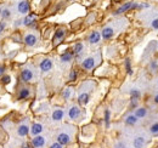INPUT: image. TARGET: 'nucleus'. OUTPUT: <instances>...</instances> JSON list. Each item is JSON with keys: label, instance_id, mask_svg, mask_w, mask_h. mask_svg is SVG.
<instances>
[{"label": "nucleus", "instance_id": "21", "mask_svg": "<svg viewBox=\"0 0 158 148\" xmlns=\"http://www.w3.org/2000/svg\"><path fill=\"white\" fill-rule=\"evenodd\" d=\"M83 49H84V45L81 43H77L74 45V47H73V54L75 56H79L81 52H83Z\"/></svg>", "mask_w": 158, "mask_h": 148}, {"label": "nucleus", "instance_id": "19", "mask_svg": "<svg viewBox=\"0 0 158 148\" xmlns=\"http://www.w3.org/2000/svg\"><path fill=\"white\" fill-rule=\"evenodd\" d=\"M73 56H74L73 51L67 50L66 52H63V54L61 55V61H62V62H65V63L71 62V61H72V58H73Z\"/></svg>", "mask_w": 158, "mask_h": 148}, {"label": "nucleus", "instance_id": "12", "mask_svg": "<svg viewBox=\"0 0 158 148\" xmlns=\"http://www.w3.org/2000/svg\"><path fill=\"white\" fill-rule=\"evenodd\" d=\"M81 67H83L84 69H86V70L92 69L94 67H95V58H94V57H88V58H85V60L81 62Z\"/></svg>", "mask_w": 158, "mask_h": 148}, {"label": "nucleus", "instance_id": "29", "mask_svg": "<svg viewBox=\"0 0 158 148\" xmlns=\"http://www.w3.org/2000/svg\"><path fill=\"white\" fill-rule=\"evenodd\" d=\"M105 121H106V126H109V110L106 109L105 110Z\"/></svg>", "mask_w": 158, "mask_h": 148}, {"label": "nucleus", "instance_id": "14", "mask_svg": "<svg viewBox=\"0 0 158 148\" xmlns=\"http://www.w3.org/2000/svg\"><path fill=\"white\" fill-rule=\"evenodd\" d=\"M113 34H114V29H113L112 27H105V28L102 29V33H101L102 38L106 39V40H108V39L112 38Z\"/></svg>", "mask_w": 158, "mask_h": 148}, {"label": "nucleus", "instance_id": "24", "mask_svg": "<svg viewBox=\"0 0 158 148\" xmlns=\"http://www.w3.org/2000/svg\"><path fill=\"white\" fill-rule=\"evenodd\" d=\"M1 17H3L4 21H5V20H9L10 17H11V11H10V9H4V10L1 11Z\"/></svg>", "mask_w": 158, "mask_h": 148}, {"label": "nucleus", "instance_id": "15", "mask_svg": "<svg viewBox=\"0 0 158 148\" xmlns=\"http://www.w3.org/2000/svg\"><path fill=\"white\" fill-rule=\"evenodd\" d=\"M133 8H137V5H135V4H133V3H127V4H124V5H122V6L116 11V15H119V14H123V12H125V11H128L129 9H133Z\"/></svg>", "mask_w": 158, "mask_h": 148}, {"label": "nucleus", "instance_id": "13", "mask_svg": "<svg viewBox=\"0 0 158 148\" xmlns=\"http://www.w3.org/2000/svg\"><path fill=\"white\" fill-rule=\"evenodd\" d=\"M63 117H65V110L61 109V108H56L54 112H52V120L60 121L63 119Z\"/></svg>", "mask_w": 158, "mask_h": 148}, {"label": "nucleus", "instance_id": "27", "mask_svg": "<svg viewBox=\"0 0 158 148\" xmlns=\"http://www.w3.org/2000/svg\"><path fill=\"white\" fill-rule=\"evenodd\" d=\"M130 95H131L133 101H136V100H139V97H140V92H139L137 90H131Z\"/></svg>", "mask_w": 158, "mask_h": 148}, {"label": "nucleus", "instance_id": "40", "mask_svg": "<svg viewBox=\"0 0 158 148\" xmlns=\"http://www.w3.org/2000/svg\"><path fill=\"white\" fill-rule=\"evenodd\" d=\"M117 148H123V147H122V146H120V147H117Z\"/></svg>", "mask_w": 158, "mask_h": 148}, {"label": "nucleus", "instance_id": "5", "mask_svg": "<svg viewBox=\"0 0 158 148\" xmlns=\"http://www.w3.org/2000/svg\"><path fill=\"white\" fill-rule=\"evenodd\" d=\"M37 41H38V38H37V35L36 34H33V33H29L27 34L25 38H23V43H25L27 46H36L37 45Z\"/></svg>", "mask_w": 158, "mask_h": 148}, {"label": "nucleus", "instance_id": "10", "mask_svg": "<svg viewBox=\"0 0 158 148\" xmlns=\"http://www.w3.org/2000/svg\"><path fill=\"white\" fill-rule=\"evenodd\" d=\"M43 130H44V126L42 125L40 123H34L33 125L31 126V134L32 136H38V135H40L43 132Z\"/></svg>", "mask_w": 158, "mask_h": 148}, {"label": "nucleus", "instance_id": "31", "mask_svg": "<svg viewBox=\"0 0 158 148\" xmlns=\"http://www.w3.org/2000/svg\"><path fill=\"white\" fill-rule=\"evenodd\" d=\"M75 79H77V72L73 69V70H71V73H69V80L71 81H74Z\"/></svg>", "mask_w": 158, "mask_h": 148}, {"label": "nucleus", "instance_id": "38", "mask_svg": "<svg viewBox=\"0 0 158 148\" xmlns=\"http://www.w3.org/2000/svg\"><path fill=\"white\" fill-rule=\"evenodd\" d=\"M155 102H156V103H158V95H157V96L155 97Z\"/></svg>", "mask_w": 158, "mask_h": 148}, {"label": "nucleus", "instance_id": "4", "mask_svg": "<svg viewBox=\"0 0 158 148\" xmlns=\"http://www.w3.org/2000/svg\"><path fill=\"white\" fill-rule=\"evenodd\" d=\"M45 142H46V140H45L44 136L38 135V136H34V137L32 138L31 145H32L33 148H42V147H44Z\"/></svg>", "mask_w": 158, "mask_h": 148}, {"label": "nucleus", "instance_id": "6", "mask_svg": "<svg viewBox=\"0 0 158 148\" xmlns=\"http://www.w3.org/2000/svg\"><path fill=\"white\" fill-rule=\"evenodd\" d=\"M29 3L27 1V0H22V1L18 3V5H17V11L21 14V15H27L29 12Z\"/></svg>", "mask_w": 158, "mask_h": 148}, {"label": "nucleus", "instance_id": "26", "mask_svg": "<svg viewBox=\"0 0 158 148\" xmlns=\"http://www.w3.org/2000/svg\"><path fill=\"white\" fill-rule=\"evenodd\" d=\"M71 93H72V90L69 87H67V89H65V90H63V92H62V96L65 97L66 100H68L69 97H71Z\"/></svg>", "mask_w": 158, "mask_h": 148}, {"label": "nucleus", "instance_id": "1", "mask_svg": "<svg viewBox=\"0 0 158 148\" xmlns=\"http://www.w3.org/2000/svg\"><path fill=\"white\" fill-rule=\"evenodd\" d=\"M33 76H34V73H33V70L29 68V67H25V68L21 70V79L25 81V83L32 81Z\"/></svg>", "mask_w": 158, "mask_h": 148}, {"label": "nucleus", "instance_id": "2", "mask_svg": "<svg viewBox=\"0 0 158 148\" xmlns=\"http://www.w3.org/2000/svg\"><path fill=\"white\" fill-rule=\"evenodd\" d=\"M71 140H72L71 134H68V132H66V131L60 132V134L57 135V142H58L60 145H62V146L68 145L69 142H71Z\"/></svg>", "mask_w": 158, "mask_h": 148}, {"label": "nucleus", "instance_id": "7", "mask_svg": "<svg viewBox=\"0 0 158 148\" xmlns=\"http://www.w3.org/2000/svg\"><path fill=\"white\" fill-rule=\"evenodd\" d=\"M31 132V128L28 126V124H20L18 128H17V135L21 136V137H26V136Z\"/></svg>", "mask_w": 158, "mask_h": 148}, {"label": "nucleus", "instance_id": "36", "mask_svg": "<svg viewBox=\"0 0 158 148\" xmlns=\"http://www.w3.org/2000/svg\"><path fill=\"white\" fill-rule=\"evenodd\" d=\"M5 66H0V76H3L4 74H5Z\"/></svg>", "mask_w": 158, "mask_h": 148}, {"label": "nucleus", "instance_id": "23", "mask_svg": "<svg viewBox=\"0 0 158 148\" xmlns=\"http://www.w3.org/2000/svg\"><path fill=\"white\" fill-rule=\"evenodd\" d=\"M146 109L145 108H137L136 110H135V117L136 118H144L145 115H146Z\"/></svg>", "mask_w": 158, "mask_h": 148}, {"label": "nucleus", "instance_id": "35", "mask_svg": "<svg viewBox=\"0 0 158 148\" xmlns=\"http://www.w3.org/2000/svg\"><path fill=\"white\" fill-rule=\"evenodd\" d=\"M152 27H153L155 29H158V18L152 21Z\"/></svg>", "mask_w": 158, "mask_h": 148}, {"label": "nucleus", "instance_id": "34", "mask_svg": "<svg viewBox=\"0 0 158 148\" xmlns=\"http://www.w3.org/2000/svg\"><path fill=\"white\" fill-rule=\"evenodd\" d=\"M5 27H6V23H5L4 21H3V22H0V34H1V33L4 32Z\"/></svg>", "mask_w": 158, "mask_h": 148}, {"label": "nucleus", "instance_id": "25", "mask_svg": "<svg viewBox=\"0 0 158 148\" xmlns=\"http://www.w3.org/2000/svg\"><path fill=\"white\" fill-rule=\"evenodd\" d=\"M10 81H11V76L10 75H8V74H4L3 76H1V83L4 85H8V84H10Z\"/></svg>", "mask_w": 158, "mask_h": 148}, {"label": "nucleus", "instance_id": "32", "mask_svg": "<svg viewBox=\"0 0 158 148\" xmlns=\"http://www.w3.org/2000/svg\"><path fill=\"white\" fill-rule=\"evenodd\" d=\"M5 138H6V134H5L4 130H3L1 128H0V142L5 141Z\"/></svg>", "mask_w": 158, "mask_h": 148}, {"label": "nucleus", "instance_id": "37", "mask_svg": "<svg viewBox=\"0 0 158 148\" xmlns=\"http://www.w3.org/2000/svg\"><path fill=\"white\" fill-rule=\"evenodd\" d=\"M21 148H31V146H29L28 143H25V145H22V147Z\"/></svg>", "mask_w": 158, "mask_h": 148}, {"label": "nucleus", "instance_id": "8", "mask_svg": "<svg viewBox=\"0 0 158 148\" xmlns=\"http://www.w3.org/2000/svg\"><path fill=\"white\" fill-rule=\"evenodd\" d=\"M36 22H37V15L29 14V15H27V16L25 17V18H23V26H26V27H32Z\"/></svg>", "mask_w": 158, "mask_h": 148}, {"label": "nucleus", "instance_id": "11", "mask_svg": "<svg viewBox=\"0 0 158 148\" xmlns=\"http://www.w3.org/2000/svg\"><path fill=\"white\" fill-rule=\"evenodd\" d=\"M29 96H31V90L28 87H22L18 90V93H17V100L23 101V100H27Z\"/></svg>", "mask_w": 158, "mask_h": 148}, {"label": "nucleus", "instance_id": "30", "mask_svg": "<svg viewBox=\"0 0 158 148\" xmlns=\"http://www.w3.org/2000/svg\"><path fill=\"white\" fill-rule=\"evenodd\" d=\"M150 130H151V132H152V134H155V135L158 134V123L153 124V125H151Z\"/></svg>", "mask_w": 158, "mask_h": 148}, {"label": "nucleus", "instance_id": "9", "mask_svg": "<svg viewBox=\"0 0 158 148\" xmlns=\"http://www.w3.org/2000/svg\"><path fill=\"white\" fill-rule=\"evenodd\" d=\"M39 67L42 69V72H49L52 68V61L50 58H44V60H42V62H40Z\"/></svg>", "mask_w": 158, "mask_h": 148}, {"label": "nucleus", "instance_id": "20", "mask_svg": "<svg viewBox=\"0 0 158 148\" xmlns=\"http://www.w3.org/2000/svg\"><path fill=\"white\" fill-rule=\"evenodd\" d=\"M146 143L145 138L142 137V136H137V137H135V140H134V148H144Z\"/></svg>", "mask_w": 158, "mask_h": 148}, {"label": "nucleus", "instance_id": "28", "mask_svg": "<svg viewBox=\"0 0 158 148\" xmlns=\"http://www.w3.org/2000/svg\"><path fill=\"white\" fill-rule=\"evenodd\" d=\"M125 68H127L128 74H131V73H133V70H131V64H130V60H129V58H127V60H125Z\"/></svg>", "mask_w": 158, "mask_h": 148}, {"label": "nucleus", "instance_id": "18", "mask_svg": "<svg viewBox=\"0 0 158 148\" xmlns=\"http://www.w3.org/2000/svg\"><path fill=\"white\" fill-rule=\"evenodd\" d=\"M100 39H101V34L96 31H94V32H91L90 37H89V43L90 44H97L98 41H100Z\"/></svg>", "mask_w": 158, "mask_h": 148}, {"label": "nucleus", "instance_id": "33", "mask_svg": "<svg viewBox=\"0 0 158 148\" xmlns=\"http://www.w3.org/2000/svg\"><path fill=\"white\" fill-rule=\"evenodd\" d=\"M50 148H63V146L60 145L58 142H55V143H52V145L50 146Z\"/></svg>", "mask_w": 158, "mask_h": 148}, {"label": "nucleus", "instance_id": "17", "mask_svg": "<svg viewBox=\"0 0 158 148\" xmlns=\"http://www.w3.org/2000/svg\"><path fill=\"white\" fill-rule=\"evenodd\" d=\"M89 98H90L89 92H80V95L78 96V102L81 106H85L88 102H89Z\"/></svg>", "mask_w": 158, "mask_h": 148}, {"label": "nucleus", "instance_id": "22", "mask_svg": "<svg viewBox=\"0 0 158 148\" xmlns=\"http://www.w3.org/2000/svg\"><path fill=\"white\" fill-rule=\"evenodd\" d=\"M137 123V118L135 115H128L125 119V124L127 125H135Z\"/></svg>", "mask_w": 158, "mask_h": 148}, {"label": "nucleus", "instance_id": "16", "mask_svg": "<svg viewBox=\"0 0 158 148\" xmlns=\"http://www.w3.org/2000/svg\"><path fill=\"white\" fill-rule=\"evenodd\" d=\"M65 34H66V31H65V29H61V28L57 29L56 33H55V38H54V43H55V45L58 44L63 38H65Z\"/></svg>", "mask_w": 158, "mask_h": 148}, {"label": "nucleus", "instance_id": "3", "mask_svg": "<svg viewBox=\"0 0 158 148\" xmlns=\"http://www.w3.org/2000/svg\"><path fill=\"white\" fill-rule=\"evenodd\" d=\"M80 115H81V109L78 107V106H72V107L68 109L69 119L77 120V119H79V118H80Z\"/></svg>", "mask_w": 158, "mask_h": 148}, {"label": "nucleus", "instance_id": "39", "mask_svg": "<svg viewBox=\"0 0 158 148\" xmlns=\"http://www.w3.org/2000/svg\"><path fill=\"white\" fill-rule=\"evenodd\" d=\"M1 11H3V10H1V9H0V16H1Z\"/></svg>", "mask_w": 158, "mask_h": 148}]
</instances>
